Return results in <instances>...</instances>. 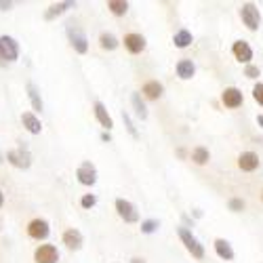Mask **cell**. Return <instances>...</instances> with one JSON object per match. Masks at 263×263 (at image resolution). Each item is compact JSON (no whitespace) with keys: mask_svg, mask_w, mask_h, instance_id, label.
Masks as SVG:
<instances>
[{"mask_svg":"<svg viewBox=\"0 0 263 263\" xmlns=\"http://www.w3.org/2000/svg\"><path fill=\"white\" fill-rule=\"evenodd\" d=\"M177 234H179V238H181V242H183L185 251H187L194 259H204V255H206L204 247L200 245V240L196 238L187 228H179V230H177Z\"/></svg>","mask_w":263,"mask_h":263,"instance_id":"obj_1","label":"cell"},{"mask_svg":"<svg viewBox=\"0 0 263 263\" xmlns=\"http://www.w3.org/2000/svg\"><path fill=\"white\" fill-rule=\"evenodd\" d=\"M19 59V42L13 36H0V61L5 65Z\"/></svg>","mask_w":263,"mask_h":263,"instance_id":"obj_2","label":"cell"},{"mask_svg":"<svg viewBox=\"0 0 263 263\" xmlns=\"http://www.w3.org/2000/svg\"><path fill=\"white\" fill-rule=\"evenodd\" d=\"M240 19H242V24L247 26V30L257 32L259 26H261V13H259L257 5H253V3H245L242 7H240Z\"/></svg>","mask_w":263,"mask_h":263,"instance_id":"obj_3","label":"cell"},{"mask_svg":"<svg viewBox=\"0 0 263 263\" xmlns=\"http://www.w3.org/2000/svg\"><path fill=\"white\" fill-rule=\"evenodd\" d=\"M114 209H116L118 217L122 219L124 223H137V221H139V211H137V206L130 202V200H126V198H116Z\"/></svg>","mask_w":263,"mask_h":263,"instance_id":"obj_4","label":"cell"},{"mask_svg":"<svg viewBox=\"0 0 263 263\" xmlns=\"http://www.w3.org/2000/svg\"><path fill=\"white\" fill-rule=\"evenodd\" d=\"M122 45H124V49H126L130 55H141V53L145 51V47H147V40H145L143 34L128 32V34H124V38H122Z\"/></svg>","mask_w":263,"mask_h":263,"instance_id":"obj_5","label":"cell"},{"mask_svg":"<svg viewBox=\"0 0 263 263\" xmlns=\"http://www.w3.org/2000/svg\"><path fill=\"white\" fill-rule=\"evenodd\" d=\"M7 162L15 168H30L32 166V154L24 147H17V149H9L7 152Z\"/></svg>","mask_w":263,"mask_h":263,"instance_id":"obj_6","label":"cell"},{"mask_svg":"<svg viewBox=\"0 0 263 263\" xmlns=\"http://www.w3.org/2000/svg\"><path fill=\"white\" fill-rule=\"evenodd\" d=\"M28 236L32 238V240H47L49 238V234H51V226H49V221L47 219H42V217H36V219H32V221L28 223Z\"/></svg>","mask_w":263,"mask_h":263,"instance_id":"obj_7","label":"cell"},{"mask_svg":"<svg viewBox=\"0 0 263 263\" xmlns=\"http://www.w3.org/2000/svg\"><path fill=\"white\" fill-rule=\"evenodd\" d=\"M76 179H78V183H82V185H86V187L95 185V183H97V168H95L89 160H84V162L76 168Z\"/></svg>","mask_w":263,"mask_h":263,"instance_id":"obj_8","label":"cell"},{"mask_svg":"<svg viewBox=\"0 0 263 263\" xmlns=\"http://www.w3.org/2000/svg\"><path fill=\"white\" fill-rule=\"evenodd\" d=\"M68 38H70L72 49H74L78 55H84L86 51H89V40H86V36L82 34L80 28H76V26H68Z\"/></svg>","mask_w":263,"mask_h":263,"instance_id":"obj_9","label":"cell"},{"mask_svg":"<svg viewBox=\"0 0 263 263\" xmlns=\"http://www.w3.org/2000/svg\"><path fill=\"white\" fill-rule=\"evenodd\" d=\"M59 251L55 245H40L34 251V263H57Z\"/></svg>","mask_w":263,"mask_h":263,"instance_id":"obj_10","label":"cell"},{"mask_svg":"<svg viewBox=\"0 0 263 263\" xmlns=\"http://www.w3.org/2000/svg\"><path fill=\"white\" fill-rule=\"evenodd\" d=\"M221 103L228 109H236L245 103V95L238 86H228V89H223V93H221Z\"/></svg>","mask_w":263,"mask_h":263,"instance_id":"obj_11","label":"cell"},{"mask_svg":"<svg viewBox=\"0 0 263 263\" xmlns=\"http://www.w3.org/2000/svg\"><path fill=\"white\" fill-rule=\"evenodd\" d=\"M232 55L236 57V61L245 63V65H251V61H253V49L247 40H236L232 45Z\"/></svg>","mask_w":263,"mask_h":263,"instance_id":"obj_12","label":"cell"},{"mask_svg":"<svg viewBox=\"0 0 263 263\" xmlns=\"http://www.w3.org/2000/svg\"><path fill=\"white\" fill-rule=\"evenodd\" d=\"M61 242L65 245V249L78 251V249H82V245H84V238H82V234H80L76 228H70V230H65V232H63Z\"/></svg>","mask_w":263,"mask_h":263,"instance_id":"obj_13","label":"cell"},{"mask_svg":"<svg viewBox=\"0 0 263 263\" xmlns=\"http://www.w3.org/2000/svg\"><path fill=\"white\" fill-rule=\"evenodd\" d=\"M259 164H261V160L255 152H242V154L238 156V168L242 173H253L259 168Z\"/></svg>","mask_w":263,"mask_h":263,"instance_id":"obj_14","label":"cell"},{"mask_svg":"<svg viewBox=\"0 0 263 263\" xmlns=\"http://www.w3.org/2000/svg\"><path fill=\"white\" fill-rule=\"evenodd\" d=\"M162 93H164V86H162V82H158V80H147V82L141 86V95H143L147 101H158V99L162 97Z\"/></svg>","mask_w":263,"mask_h":263,"instance_id":"obj_15","label":"cell"},{"mask_svg":"<svg viewBox=\"0 0 263 263\" xmlns=\"http://www.w3.org/2000/svg\"><path fill=\"white\" fill-rule=\"evenodd\" d=\"M93 114H95L97 122H99L105 130H112V128H114V120H112V116H109V112H107V107H105L101 101H95V103H93Z\"/></svg>","mask_w":263,"mask_h":263,"instance_id":"obj_16","label":"cell"},{"mask_svg":"<svg viewBox=\"0 0 263 263\" xmlns=\"http://www.w3.org/2000/svg\"><path fill=\"white\" fill-rule=\"evenodd\" d=\"M21 124H24V128L32 135H40L42 133V122L34 112H24L21 114Z\"/></svg>","mask_w":263,"mask_h":263,"instance_id":"obj_17","label":"cell"},{"mask_svg":"<svg viewBox=\"0 0 263 263\" xmlns=\"http://www.w3.org/2000/svg\"><path fill=\"white\" fill-rule=\"evenodd\" d=\"M215 253H217V257L219 259H223V261H232L234 257H236V253H234V249H232V245H230V240H226V238H215Z\"/></svg>","mask_w":263,"mask_h":263,"instance_id":"obj_18","label":"cell"},{"mask_svg":"<svg viewBox=\"0 0 263 263\" xmlns=\"http://www.w3.org/2000/svg\"><path fill=\"white\" fill-rule=\"evenodd\" d=\"M175 72L181 80H192L196 76V63L192 59H179L177 65H175Z\"/></svg>","mask_w":263,"mask_h":263,"instance_id":"obj_19","label":"cell"},{"mask_svg":"<svg viewBox=\"0 0 263 263\" xmlns=\"http://www.w3.org/2000/svg\"><path fill=\"white\" fill-rule=\"evenodd\" d=\"M192 42H194V36H192V32L185 30V28L173 34V45H175V49H187Z\"/></svg>","mask_w":263,"mask_h":263,"instance_id":"obj_20","label":"cell"},{"mask_svg":"<svg viewBox=\"0 0 263 263\" xmlns=\"http://www.w3.org/2000/svg\"><path fill=\"white\" fill-rule=\"evenodd\" d=\"M190 158H192V162H196L198 166H204V164H209V160H211V152H209V147H204V145H196V147L192 149Z\"/></svg>","mask_w":263,"mask_h":263,"instance_id":"obj_21","label":"cell"},{"mask_svg":"<svg viewBox=\"0 0 263 263\" xmlns=\"http://www.w3.org/2000/svg\"><path fill=\"white\" fill-rule=\"evenodd\" d=\"M99 47L103 51H116L120 47V40L112 34V32H101L99 34Z\"/></svg>","mask_w":263,"mask_h":263,"instance_id":"obj_22","label":"cell"},{"mask_svg":"<svg viewBox=\"0 0 263 263\" xmlns=\"http://www.w3.org/2000/svg\"><path fill=\"white\" fill-rule=\"evenodd\" d=\"M74 7H76V3H70V0H68V3H55V5H51V7H49V11L45 13V19H47V21H51V19H55V17L63 15L68 9H74Z\"/></svg>","mask_w":263,"mask_h":263,"instance_id":"obj_23","label":"cell"},{"mask_svg":"<svg viewBox=\"0 0 263 263\" xmlns=\"http://www.w3.org/2000/svg\"><path fill=\"white\" fill-rule=\"evenodd\" d=\"M26 89H28V97L32 101V109L34 112H42V109H45V103H42V97H40V91L36 89V84L28 82Z\"/></svg>","mask_w":263,"mask_h":263,"instance_id":"obj_24","label":"cell"},{"mask_svg":"<svg viewBox=\"0 0 263 263\" xmlns=\"http://www.w3.org/2000/svg\"><path fill=\"white\" fill-rule=\"evenodd\" d=\"M107 9L116 17H124L126 11H128V3L126 0H107Z\"/></svg>","mask_w":263,"mask_h":263,"instance_id":"obj_25","label":"cell"},{"mask_svg":"<svg viewBox=\"0 0 263 263\" xmlns=\"http://www.w3.org/2000/svg\"><path fill=\"white\" fill-rule=\"evenodd\" d=\"M130 101H133V107H135L137 118L145 120V118H147V107H145V101L141 99V93H133V95H130Z\"/></svg>","mask_w":263,"mask_h":263,"instance_id":"obj_26","label":"cell"},{"mask_svg":"<svg viewBox=\"0 0 263 263\" xmlns=\"http://www.w3.org/2000/svg\"><path fill=\"white\" fill-rule=\"evenodd\" d=\"M158 228H160L158 219H145V221H141V234H156Z\"/></svg>","mask_w":263,"mask_h":263,"instance_id":"obj_27","label":"cell"},{"mask_svg":"<svg viewBox=\"0 0 263 263\" xmlns=\"http://www.w3.org/2000/svg\"><path fill=\"white\" fill-rule=\"evenodd\" d=\"M245 206H247V202H245L242 198H230V200H228V209H230L232 213H242Z\"/></svg>","mask_w":263,"mask_h":263,"instance_id":"obj_28","label":"cell"},{"mask_svg":"<svg viewBox=\"0 0 263 263\" xmlns=\"http://www.w3.org/2000/svg\"><path fill=\"white\" fill-rule=\"evenodd\" d=\"M95 204H97V196H95V194H84L82 198H80V206L86 209V211L93 209Z\"/></svg>","mask_w":263,"mask_h":263,"instance_id":"obj_29","label":"cell"},{"mask_svg":"<svg viewBox=\"0 0 263 263\" xmlns=\"http://www.w3.org/2000/svg\"><path fill=\"white\" fill-rule=\"evenodd\" d=\"M253 99H255V103H259L263 107V82H257L253 86Z\"/></svg>","mask_w":263,"mask_h":263,"instance_id":"obj_30","label":"cell"},{"mask_svg":"<svg viewBox=\"0 0 263 263\" xmlns=\"http://www.w3.org/2000/svg\"><path fill=\"white\" fill-rule=\"evenodd\" d=\"M245 76L247 78H251V80H255V78H259L261 76V70H259V65H247V68H245Z\"/></svg>","mask_w":263,"mask_h":263,"instance_id":"obj_31","label":"cell"},{"mask_svg":"<svg viewBox=\"0 0 263 263\" xmlns=\"http://www.w3.org/2000/svg\"><path fill=\"white\" fill-rule=\"evenodd\" d=\"M122 118H124V124H126V128H128V133L137 139L139 135H137V130H135V126H133V122H130V118H128V114H126V112H122Z\"/></svg>","mask_w":263,"mask_h":263,"instance_id":"obj_32","label":"cell"},{"mask_svg":"<svg viewBox=\"0 0 263 263\" xmlns=\"http://www.w3.org/2000/svg\"><path fill=\"white\" fill-rule=\"evenodd\" d=\"M13 7V3H9V0H7V3H5V0H0V11H9Z\"/></svg>","mask_w":263,"mask_h":263,"instance_id":"obj_33","label":"cell"},{"mask_svg":"<svg viewBox=\"0 0 263 263\" xmlns=\"http://www.w3.org/2000/svg\"><path fill=\"white\" fill-rule=\"evenodd\" d=\"M101 141L109 143V141H112V135H109V133H107V130H103V133H101Z\"/></svg>","mask_w":263,"mask_h":263,"instance_id":"obj_34","label":"cell"},{"mask_svg":"<svg viewBox=\"0 0 263 263\" xmlns=\"http://www.w3.org/2000/svg\"><path fill=\"white\" fill-rule=\"evenodd\" d=\"M128 263H147V261H145L143 257H133V259H130Z\"/></svg>","mask_w":263,"mask_h":263,"instance_id":"obj_35","label":"cell"},{"mask_svg":"<svg viewBox=\"0 0 263 263\" xmlns=\"http://www.w3.org/2000/svg\"><path fill=\"white\" fill-rule=\"evenodd\" d=\"M5 206V194H3V190H0V209Z\"/></svg>","mask_w":263,"mask_h":263,"instance_id":"obj_36","label":"cell"},{"mask_svg":"<svg viewBox=\"0 0 263 263\" xmlns=\"http://www.w3.org/2000/svg\"><path fill=\"white\" fill-rule=\"evenodd\" d=\"M257 124H259V126H263V114H259V116H257Z\"/></svg>","mask_w":263,"mask_h":263,"instance_id":"obj_37","label":"cell"},{"mask_svg":"<svg viewBox=\"0 0 263 263\" xmlns=\"http://www.w3.org/2000/svg\"><path fill=\"white\" fill-rule=\"evenodd\" d=\"M261 200H263V190H261Z\"/></svg>","mask_w":263,"mask_h":263,"instance_id":"obj_38","label":"cell"},{"mask_svg":"<svg viewBox=\"0 0 263 263\" xmlns=\"http://www.w3.org/2000/svg\"><path fill=\"white\" fill-rule=\"evenodd\" d=\"M0 65H5V63H3V61H0Z\"/></svg>","mask_w":263,"mask_h":263,"instance_id":"obj_39","label":"cell"}]
</instances>
